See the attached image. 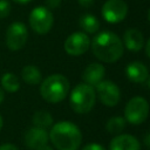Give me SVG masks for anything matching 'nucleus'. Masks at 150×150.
I'll use <instances>...</instances> for the list:
<instances>
[{
  "mask_svg": "<svg viewBox=\"0 0 150 150\" xmlns=\"http://www.w3.org/2000/svg\"><path fill=\"white\" fill-rule=\"evenodd\" d=\"M94 55L107 63L116 62L123 54V45L121 39L112 32H101L91 42Z\"/></svg>",
  "mask_w": 150,
  "mask_h": 150,
  "instance_id": "1",
  "label": "nucleus"
},
{
  "mask_svg": "<svg viewBox=\"0 0 150 150\" xmlns=\"http://www.w3.org/2000/svg\"><path fill=\"white\" fill-rule=\"evenodd\" d=\"M49 139L57 150H77L82 143V134L76 124L61 121L49 131Z\"/></svg>",
  "mask_w": 150,
  "mask_h": 150,
  "instance_id": "2",
  "label": "nucleus"
},
{
  "mask_svg": "<svg viewBox=\"0 0 150 150\" xmlns=\"http://www.w3.org/2000/svg\"><path fill=\"white\" fill-rule=\"evenodd\" d=\"M69 93V81L62 74H53L45 79L40 86V94L49 103H59Z\"/></svg>",
  "mask_w": 150,
  "mask_h": 150,
  "instance_id": "3",
  "label": "nucleus"
},
{
  "mask_svg": "<svg viewBox=\"0 0 150 150\" xmlns=\"http://www.w3.org/2000/svg\"><path fill=\"white\" fill-rule=\"evenodd\" d=\"M96 94L91 86L79 83L70 93V107L77 114L89 112L95 105Z\"/></svg>",
  "mask_w": 150,
  "mask_h": 150,
  "instance_id": "4",
  "label": "nucleus"
},
{
  "mask_svg": "<svg viewBox=\"0 0 150 150\" xmlns=\"http://www.w3.org/2000/svg\"><path fill=\"white\" fill-rule=\"evenodd\" d=\"M149 109V103L144 97L135 96L131 100H129V102L125 105V121L131 124H141L148 118Z\"/></svg>",
  "mask_w": 150,
  "mask_h": 150,
  "instance_id": "5",
  "label": "nucleus"
},
{
  "mask_svg": "<svg viewBox=\"0 0 150 150\" xmlns=\"http://www.w3.org/2000/svg\"><path fill=\"white\" fill-rule=\"evenodd\" d=\"M29 26L38 34H46L54 23V16L50 9L45 6L35 7L29 14Z\"/></svg>",
  "mask_w": 150,
  "mask_h": 150,
  "instance_id": "6",
  "label": "nucleus"
},
{
  "mask_svg": "<svg viewBox=\"0 0 150 150\" xmlns=\"http://www.w3.org/2000/svg\"><path fill=\"white\" fill-rule=\"evenodd\" d=\"M28 39V30L25 23L13 22L6 30V45L11 50L21 49Z\"/></svg>",
  "mask_w": 150,
  "mask_h": 150,
  "instance_id": "7",
  "label": "nucleus"
},
{
  "mask_svg": "<svg viewBox=\"0 0 150 150\" xmlns=\"http://www.w3.org/2000/svg\"><path fill=\"white\" fill-rule=\"evenodd\" d=\"M128 13V5L123 0H107L102 6V16L109 23L123 21Z\"/></svg>",
  "mask_w": 150,
  "mask_h": 150,
  "instance_id": "8",
  "label": "nucleus"
},
{
  "mask_svg": "<svg viewBox=\"0 0 150 150\" xmlns=\"http://www.w3.org/2000/svg\"><path fill=\"white\" fill-rule=\"evenodd\" d=\"M95 87H96V93L98 95V98L104 105L114 107L120 102L121 91L116 83L108 81V80L105 81L102 80Z\"/></svg>",
  "mask_w": 150,
  "mask_h": 150,
  "instance_id": "9",
  "label": "nucleus"
},
{
  "mask_svg": "<svg viewBox=\"0 0 150 150\" xmlns=\"http://www.w3.org/2000/svg\"><path fill=\"white\" fill-rule=\"evenodd\" d=\"M90 47V40L83 32H76L70 34L64 41V50L73 56L82 55Z\"/></svg>",
  "mask_w": 150,
  "mask_h": 150,
  "instance_id": "10",
  "label": "nucleus"
},
{
  "mask_svg": "<svg viewBox=\"0 0 150 150\" xmlns=\"http://www.w3.org/2000/svg\"><path fill=\"white\" fill-rule=\"evenodd\" d=\"M49 135L46 129L39 127L29 128L25 134V144L28 149L36 150L48 143Z\"/></svg>",
  "mask_w": 150,
  "mask_h": 150,
  "instance_id": "11",
  "label": "nucleus"
},
{
  "mask_svg": "<svg viewBox=\"0 0 150 150\" xmlns=\"http://www.w3.org/2000/svg\"><path fill=\"white\" fill-rule=\"evenodd\" d=\"M109 150H141V145L138 139L132 135L122 134L110 141Z\"/></svg>",
  "mask_w": 150,
  "mask_h": 150,
  "instance_id": "12",
  "label": "nucleus"
},
{
  "mask_svg": "<svg viewBox=\"0 0 150 150\" xmlns=\"http://www.w3.org/2000/svg\"><path fill=\"white\" fill-rule=\"evenodd\" d=\"M105 74V68L100 63H90L86 67V69L82 73V80L84 83L94 87L97 83H100Z\"/></svg>",
  "mask_w": 150,
  "mask_h": 150,
  "instance_id": "13",
  "label": "nucleus"
},
{
  "mask_svg": "<svg viewBox=\"0 0 150 150\" xmlns=\"http://www.w3.org/2000/svg\"><path fill=\"white\" fill-rule=\"evenodd\" d=\"M125 74L127 77L135 83H143L149 77L148 68L139 61L130 62L125 69Z\"/></svg>",
  "mask_w": 150,
  "mask_h": 150,
  "instance_id": "14",
  "label": "nucleus"
},
{
  "mask_svg": "<svg viewBox=\"0 0 150 150\" xmlns=\"http://www.w3.org/2000/svg\"><path fill=\"white\" fill-rule=\"evenodd\" d=\"M123 41H124V46L129 50L138 52L143 48L144 38H143V34L141 33V30H138L136 28H129L124 32Z\"/></svg>",
  "mask_w": 150,
  "mask_h": 150,
  "instance_id": "15",
  "label": "nucleus"
},
{
  "mask_svg": "<svg viewBox=\"0 0 150 150\" xmlns=\"http://www.w3.org/2000/svg\"><path fill=\"white\" fill-rule=\"evenodd\" d=\"M21 76H22L23 81L26 83L30 84V86L39 84L40 81H41V73H40V70L35 66H32V64H28V66L22 68Z\"/></svg>",
  "mask_w": 150,
  "mask_h": 150,
  "instance_id": "16",
  "label": "nucleus"
},
{
  "mask_svg": "<svg viewBox=\"0 0 150 150\" xmlns=\"http://www.w3.org/2000/svg\"><path fill=\"white\" fill-rule=\"evenodd\" d=\"M80 27L84 32L89 34H94L100 29V21L95 15L84 14L80 18Z\"/></svg>",
  "mask_w": 150,
  "mask_h": 150,
  "instance_id": "17",
  "label": "nucleus"
},
{
  "mask_svg": "<svg viewBox=\"0 0 150 150\" xmlns=\"http://www.w3.org/2000/svg\"><path fill=\"white\" fill-rule=\"evenodd\" d=\"M1 87L8 93H15L20 88V81L13 73H6L1 77Z\"/></svg>",
  "mask_w": 150,
  "mask_h": 150,
  "instance_id": "18",
  "label": "nucleus"
},
{
  "mask_svg": "<svg viewBox=\"0 0 150 150\" xmlns=\"http://www.w3.org/2000/svg\"><path fill=\"white\" fill-rule=\"evenodd\" d=\"M32 121H33L34 127H39V128H42V129H47V128L52 127V124H53L52 115L48 111H45V110L36 111L33 115V120Z\"/></svg>",
  "mask_w": 150,
  "mask_h": 150,
  "instance_id": "19",
  "label": "nucleus"
},
{
  "mask_svg": "<svg viewBox=\"0 0 150 150\" xmlns=\"http://www.w3.org/2000/svg\"><path fill=\"white\" fill-rule=\"evenodd\" d=\"M125 124H127L125 118H123L121 116H115V117H111L108 120L105 128H107L108 132H110V134H120L124 130Z\"/></svg>",
  "mask_w": 150,
  "mask_h": 150,
  "instance_id": "20",
  "label": "nucleus"
},
{
  "mask_svg": "<svg viewBox=\"0 0 150 150\" xmlns=\"http://www.w3.org/2000/svg\"><path fill=\"white\" fill-rule=\"evenodd\" d=\"M11 13V4L8 0H0V19L7 18Z\"/></svg>",
  "mask_w": 150,
  "mask_h": 150,
  "instance_id": "21",
  "label": "nucleus"
},
{
  "mask_svg": "<svg viewBox=\"0 0 150 150\" xmlns=\"http://www.w3.org/2000/svg\"><path fill=\"white\" fill-rule=\"evenodd\" d=\"M82 150H105V149L98 143H88L82 148Z\"/></svg>",
  "mask_w": 150,
  "mask_h": 150,
  "instance_id": "22",
  "label": "nucleus"
},
{
  "mask_svg": "<svg viewBox=\"0 0 150 150\" xmlns=\"http://www.w3.org/2000/svg\"><path fill=\"white\" fill-rule=\"evenodd\" d=\"M61 4V0H46V5L48 9H54L57 8Z\"/></svg>",
  "mask_w": 150,
  "mask_h": 150,
  "instance_id": "23",
  "label": "nucleus"
},
{
  "mask_svg": "<svg viewBox=\"0 0 150 150\" xmlns=\"http://www.w3.org/2000/svg\"><path fill=\"white\" fill-rule=\"evenodd\" d=\"M0 150H19L18 146H15L12 143H5L2 145H0Z\"/></svg>",
  "mask_w": 150,
  "mask_h": 150,
  "instance_id": "24",
  "label": "nucleus"
},
{
  "mask_svg": "<svg viewBox=\"0 0 150 150\" xmlns=\"http://www.w3.org/2000/svg\"><path fill=\"white\" fill-rule=\"evenodd\" d=\"M79 4L82 7H90L94 4V0H79Z\"/></svg>",
  "mask_w": 150,
  "mask_h": 150,
  "instance_id": "25",
  "label": "nucleus"
},
{
  "mask_svg": "<svg viewBox=\"0 0 150 150\" xmlns=\"http://www.w3.org/2000/svg\"><path fill=\"white\" fill-rule=\"evenodd\" d=\"M144 144L146 145V148L150 149V132H148L145 135V137H144Z\"/></svg>",
  "mask_w": 150,
  "mask_h": 150,
  "instance_id": "26",
  "label": "nucleus"
},
{
  "mask_svg": "<svg viewBox=\"0 0 150 150\" xmlns=\"http://www.w3.org/2000/svg\"><path fill=\"white\" fill-rule=\"evenodd\" d=\"M145 53H146V55L150 57V39H149L148 42H146V46H145Z\"/></svg>",
  "mask_w": 150,
  "mask_h": 150,
  "instance_id": "27",
  "label": "nucleus"
},
{
  "mask_svg": "<svg viewBox=\"0 0 150 150\" xmlns=\"http://www.w3.org/2000/svg\"><path fill=\"white\" fill-rule=\"evenodd\" d=\"M36 150H53V148H50L49 145H43V146H41V148H39V149H36Z\"/></svg>",
  "mask_w": 150,
  "mask_h": 150,
  "instance_id": "28",
  "label": "nucleus"
},
{
  "mask_svg": "<svg viewBox=\"0 0 150 150\" xmlns=\"http://www.w3.org/2000/svg\"><path fill=\"white\" fill-rule=\"evenodd\" d=\"M14 2H18V4H28L32 0H13Z\"/></svg>",
  "mask_w": 150,
  "mask_h": 150,
  "instance_id": "29",
  "label": "nucleus"
},
{
  "mask_svg": "<svg viewBox=\"0 0 150 150\" xmlns=\"http://www.w3.org/2000/svg\"><path fill=\"white\" fill-rule=\"evenodd\" d=\"M4 98H5V93H4V90L0 88V103L4 101Z\"/></svg>",
  "mask_w": 150,
  "mask_h": 150,
  "instance_id": "30",
  "label": "nucleus"
},
{
  "mask_svg": "<svg viewBox=\"0 0 150 150\" xmlns=\"http://www.w3.org/2000/svg\"><path fill=\"white\" fill-rule=\"evenodd\" d=\"M2 124H4V121H2V117H1V115H0V130H1V128H2Z\"/></svg>",
  "mask_w": 150,
  "mask_h": 150,
  "instance_id": "31",
  "label": "nucleus"
},
{
  "mask_svg": "<svg viewBox=\"0 0 150 150\" xmlns=\"http://www.w3.org/2000/svg\"><path fill=\"white\" fill-rule=\"evenodd\" d=\"M148 20H149V22H150V9H149V12H148Z\"/></svg>",
  "mask_w": 150,
  "mask_h": 150,
  "instance_id": "32",
  "label": "nucleus"
},
{
  "mask_svg": "<svg viewBox=\"0 0 150 150\" xmlns=\"http://www.w3.org/2000/svg\"><path fill=\"white\" fill-rule=\"evenodd\" d=\"M148 83H149V88H150V77H149V82Z\"/></svg>",
  "mask_w": 150,
  "mask_h": 150,
  "instance_id": "33",
  "label": "nucleus"
}]
</instances>
